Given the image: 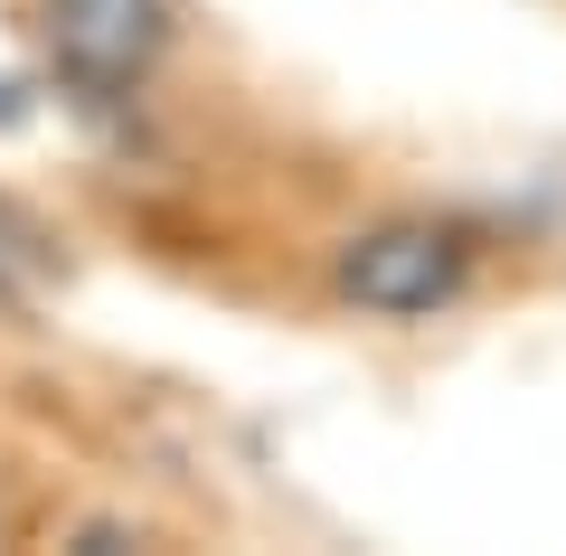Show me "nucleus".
I'll list each match as a JSON object with an SVG mask.
<instances>
[{
    "instance_id": "nucleus-3",
    "label": "nucleus",
    "mask_w": 566,
    "mask_h": 556,
    "mask_svg": "<svg viewBox=\"0 0 566 556\" xmlns=\"http://www.w3.org/2000/svg\"><path fill=\"white\" fill-rule=\"evenodd\" d=\"M48 283H57V237H48L20 199H0V302L20 312V302L48 293Z\"/></svg>"
},
{
    "instance_id": "nucleus-1",
    "label": "nucleus",
    "mask_w": 566,
    "mask_h": 556,
    "mask_svg": "<svg viewBox=\"0 0 566 556\" xmlns=\"http://www.w3.org/2000/svg\"><path fill=\"white\" fill-rule=\"evenodd\" d=\"M463 274H472V237L453 218L359 227V237L340 245V264H331V283H340L359 312H387V321H416V312H434V302H453Z\"/></svg>"
},
{
    "instance_id": "nucleus-2",
    "label": "nucleus",
    "mask_w": 566,
    "mask_h": 556,
    "mask_svg": "<svg viewBox=\"0 0 566 556\" xmlns=\"http://www.w3.org/2000/svg\"><path fill=\"white\" fill-rule=\"evenodd\" d=\"M39 29L76 95H133L170 48V0H39Z\"/></svg>"
}]
</instances>
